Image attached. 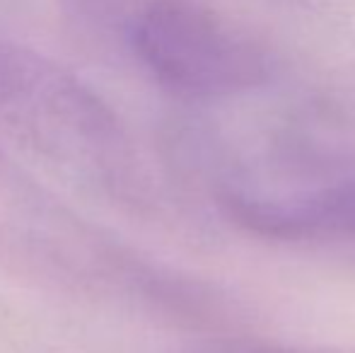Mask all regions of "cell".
<instances>
[{"mask_svg":"<svg viewBox=\"0 0 355 353\" xmlns=\"http://www.w3.org/2000/svg\"><path fill=\"white\" fill-rule=\"evenodd\" d=\"M223 213L242 230L271 240H355V177L295 196L220 191Z\"/></svg>","mask_w":355,"mask_h":353,"instance_id":"7a4b0ae2","label":"cell"},{"mask_svg":"<svg viewBox=\"0 0 355 353\" xmlns=\"http://www.w3.org/2000/svg\"><path fill=\"white\" fill-rule=\"evenodd\" d=\"M191 353H307V351L268 344V341L249 339V336H220L215 341L201 344Z\"/></svg>","mask_w":355,"mask_h":353,"instance_id":"3957f363","label":"cell"},{"mask_svg":"<svg viewBox=\"0 0 355 353\" xmlns=\"http://www.w3.org/2000/svg\"><path fill=\"white\" fill-rule=\"evenodd\" d=\"M271 3L293 10H304V12H334V10H343L353 5L355 0H271Z\"/></svg>","mask_w":355,"mask_h":353,"instance_id":"277c9868","label":"cell"},{"mask_svg":"<svg viewBox=\"0 0 355 353\" xmlns=\"http://www.w3.org/2000/svg\"><path fill=\"white\" fill-rule=\"evenodd\" d=\"M128 42L159 87L193 102L259 89L276 68L266 46L211 0H150L133 15Z\"/></svg>","mask_w":355,"mask_h":353,"instance_id":"6da1fadb","label":"cell"}]
</instances>
